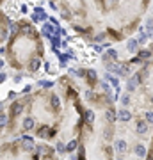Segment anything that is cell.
Returning a JSON list of instances; mask_svg holds the SVG:
<instances>
[{
  "mask_svg": "<svg viewBox=\"0 0 153 160\" xmlns=\"http://www.w3.org/2000/svg\"><path fill=\"white\" fill-rule=\"evenodd\" d=\"M20 112H22V102H16L15 105L11 107V114H13V116H18Z\"/></svg>",
  "mask_w": 153,
  "mask_h": 160,
  "instance_id": "cell-3",
  "label": "cell"
},
{
  "mask_svg": "<svg viewBox=\"0 0 153 160\" xmlns=\"http://www.w3.org/2000/svg\"><path fill=\"white\" fill-rule=\"evenodd\" d=\"M151 52H153V44H151Z\"/></svg>",
  "mask_w": 153,
  "mask_h": 160,
  "instance_id": "cell-26",
  "label": "cell"
},
{
  "mask_svg": "<svg viewBox=\"0 0 153 160\" xmlns=\"http://www.w3.org/2000/svg\"><path fill=\"white\" fill-rule=\"evenodd\" d=\"M32 126H34V121H32L30 117H27V119L23 121V128H25V130H30Z\"/></svg>",
  "mask_w": 153,
  "mask_h": 160,
  "instance_id": "cell-11",
  "label": "cell"
},
{
  "mask_svg": "<svg viewBox=\"0 0 153 160\" xmlns=\"http://www.w3.org/2000/svg\"><path fill=\"white\" fill-rule=\"evenodd\" d=\"M137 86H139V78H128V84H126V89H128V91H135Z\"/></svg>",
  "mask_w": 153,
  "mask_h": 160,
  "instance_id": "cell-1",
  "label": "cell"
},
{
  "mask_svg": "<svg viewBox=\"0 0 153 160\" xmlns=\"http://www.w3.org/2000/svg\"><path fill=\"white\" fill-rule=\"evenodd\" d=\"M137 44H139L137 39H130V41H128V52H132V53H134V52L137 50Z\"/></svg>",
  "mask_w": 153,
  "mask_h": 160,
  "instance_id": "cell-6",
  "label": "cell"
},
{
  "mask_svg": "<svg viewBox=\"0 0 153 160\" xmlns=\"http://www.w3.org/2000/svg\"><path fill=\"white\" fill-rule=\"evenodd\" d=\"M116 57H117V52H116V50H112V48H109V50H107V53L103 55V59H105V62H107L109 59H116Z\"/></svg>",
  "mask_w": 153,
  "mask_h": 160,
  "instance_id": "cell-4",
  "label": "cell"
},
{
  "mask_svg": "<svg viewBox=\"0 0 153 160\" xmlns=\"http://www.w3.org/2000/svg\"><path fill=\"white\" fill-rule=\"evenodd\" d=\"M146 25H148V29L153 27V20H151V18H148V20H146Z\"/></svg>",
  "mask_w": 153,
  "mask_h": 160,
  "instance_id": "cell-23",
  "label": "cell"
},
{
  "mask_svg": "<svg viewBox=\"0 0 153 160\" xmlns=\"http://www.w3.org/2000/svg\"><path fill=\"white\" fill-rule=\"evenodd\" d=\"M57 151H59V153H64V151H68V146H64L62 142H59V144H57Z\"/></svg>",
  "mask_w": 153,
  "mask_h": 160,
  "instance_id": "cell-20",
  "label": "cell"
},
{
  "mask_svg": "<svg viewBox=\"0 0 153 160\" xmlns=\"http://www.w3.org/2000/svg\"><path fill=\"white\" fill-rule=\"evenodd\" d=\"M135 155H139V157H144V155H146V149H144V146H142V144L135 146Z\"/></svg>",
  "mask_w": 153,
  "mask_h": 160,
  "instance_id": "cell-9",
  "label": "cell"
},
{
  "mask_svg": "<svg viewBox=\"0 0 153 160\" xmlns=\"http://www.w3.org/2000/svg\"><path fill=\"white\" fill-rule=\"evenodd\" d=\"M117 117H119L121 121H130L132 114L128 112V110H119V114H117Z\"/></svg>",
  "mask_w": 153,
  "mask_h": 160,
  "instance_id": "cell-2",
  "label": "cell"
},
{
  "mask_svg": "<svg viewBox=\"0 0 153 160\" xmlns=\"http://www.w3.org/2000/svg\"><path fill=\"white\" fill-rule=\"evenodd\" d=\"M102 87H103V91L110 96V86H109V82H102ZM112 98H114V96H112Z\"/></svg>",
  "mask_w": 153,
  "mask_h": 160,
  "instance_id": "cell-18",
  "label": "cell"
},
{
  "mask_svg": "<svg viewBox=\"0 0 153 160\" xmlns=\"http://www.w3.org/2000/svg\"><path fill=\"white\" fill-rule=\"evenodd\" d=\"M146 121L150 124H153V112H146Z\"/></svg>",
  "mask_w": 153,
  "mask_h": 160,
  "instance_id": "cell-21",
  "label": "cell"
},
{
  "mask_svg": "<svg viewBox=\"0 0 153 160\" xmlns=\"http://www.w3.org/2000/svg\"><path fill=\"white\" fill-rule=\"evenodd\" d=\"M105 117H107L109 121H114V119H116V116H114V110H112V109H109L107 112H105Z\"/></svg>",
  "mask_w": 153,
  "mask_h": 160,
  "instance_id": "cell-13",
  "label": "cell"
},
{
  "mask_svg": "<svg viewBox=\"0 0 153 160\" xmlns=\"http://www.w3.org/2000/svg\"><path fill=\"white\" fill-rule=\"evenodd\" d=\"M139 57H141V59L151 57V52H150V50H141V52H139Z\"/></svg>",
  "mask_w": 153,
  "mask_h": 160,
  "instance_id": "cell-12",
  "label": "cell"
},
{
  "mask_svg": "<svg viewBox=\"0 0 153 160\" xmlns=\"http://www.w3.org/2000/svg\"><path fill=\"white\" fill-rule=\"evenodd\" d=\"M148 128V121H137V132L139 133H144Z\"/></svg>",
  "mask_w": 153,
  "mask_h": 160,
  "instance_id": "cell-5",
  "label": "cell"
},
{
  "mask_svg": "<svg viewBox=\"0 0 153 160\" xmlns=\"http://www.w3.org/2000/svg\"><path fill=\"white\" fill-rule=\"evenodd\" d=\"M95 50H96V52H102L103 48H102V46H100V44H95Z\"/></svg>",
  "mask_w": 153,
  "mask_h": 160,
  "instance_id": "cell-24",
  "label": "cell"
},
{
  "mask_svg": "<svg viewBox=\"0 0 153 160\" xmlns=\"http://www.w3.org/2000/svg\"><path fill=\"white\" fill-rule=\"evenodd\" d=\"M128 73H130V66L128 64H123L119 68V75H121V77H128Z\"/></svg>",
  "mask_w": 153,
  "mask_h": 160,
  "instance_id": "cell-8",
  "label": "cell"
},
{
  "mask_svg": "<svg viewBox=\"0 0 153 160\" xmlns=\"http://www.w3.org/2000/svg\"><path fill=\"white\" fill-rule=\"evenodd\" d=\"M87 78H89V82H91V84H93V82L96 80V71H95V69L87 71Z\"/></svg>",
  "mask_w": 153,
  "mask_h": 160,
  "instance_id": "cell-14",
  "label": "cell"
},
{
  "mask_svg": "<svg viewBox=\"0 0 153 160\" xmlns=\"http://www.w3.org/2000/svg\"><path fill=\"white\" fill-rule=\"evenodd\" d=\"M70 57H71V53H61V55H59V59H61V64H68Z\"/></svg>",
  "mask_w": 153,
  "mask_h": 160,
  "instance_id": "cell-10",
  "label": "cell"
},
{
  "mask_svg": "<svg viewBox=\"0 0 153 160\" xmlns=\"http://www.w3.org/2000/svg\"><path fill=\"white\" fill-rule=\"evenodd\" d=\"M116 149L119 153H123L125 149H126V142H125L123 139H121V141H116Z\"/></svg>",
  "mask_w": 153,
  "mask_h": 160,
  "instance_id": "cell-7",
  "label": "cell"
},
{
  "mask_svg": "<svg viewBox=\"0 0 153 160\" xmlns=\"http://www.w3.org/2000/svg\"><path fill=\"white\" fill-rule=\"evenodd\" d=\"M121 103H123V105H130V96L123 95V96H121Z\"/></svg>",
  "mask_w": 153,
  "mask_h": 160,
  "instance_id": "cell-19",
  "label": "cell"
},
{
  "mask_svg": "<svg viewBox=\"0 0 153 160\" xmlns=\"http://www.w3.org/2000/svg\"><path fill=\"white\" fill-rule=\"evenodd\" d=\"M86 119H87V123L91 124L93 121H95V114H93L91 110H87V112H86Z\"/></svg>",
  "mask_w": 153,
  "mask_h": 160,
  "instance_id": "cell-17",
  "label": "cell"
},
{
  "mask_svg": "<svg viewBox=\"0 0 153 160\" xmlns=\"http://www.w3.org/2000/svg\"><path fill=\"white\" fill-rule=\"evenodd\" d=\"M139 43H146V32L144 29H141V32H139V39H137Z\"/></svg>",
  "mask_w": 153,
  "mask_h": 160,
  "instance_id": "cell-16",
  "label": "cell"
},
{
  "mask_svg": "<svg viewBox=\"0 0 153 160\" xmlns=\"http://www.w3.org/2000/svg\"><path fill=\"white\" fill-rule=\"evenodd\" d=\"M75 148H77V142H75V141H71V142L68 144V151H73Z\"/></svg>",
  "mask_w": 153,
  "mask_h": 160,
  "instance_id": "cell-22",
  "label": "cell"
},
{
  "mask_svg": "<svg viewBox=\"0 0 153 160\" xmlns=\"http://www.w3.org/2000/svg\"><path fill=\"white\" fill-rule=\"evenodd\" d=\"M39 64H41V62H39V59H34V61H32V64H30V69H32V71H37Z\"/></svg>",
  "mask_w": 153,
  "mask_h": 160,
  "instance_id": "cell-15",
  "label": "cell"
},
{
  "mask_svg": "<svg viewBox=\"0 0 153 160\" xmlns=\"http://www.w3.org/2000/svg\"><path fill=\"white\" fill-rule=\"evenodd\" d=\"M148 34H150V36L153 37V27H150V29H148Z\"/></svg>",
  "mask_w": 153,
  "mask_h": 160,
  "instance_id": "cell-25",
  "label": "cell"
}]
</instances>
